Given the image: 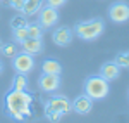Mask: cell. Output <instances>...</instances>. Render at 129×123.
<instances>
[{"mask_svg":"<svg viewBox=\"0 0 129 123\" xmlns=\"http://www.w3.org/2000/svg\"><path fill=\"white\" fill-rule=\"evenodd\" d=\"M12 68L16 73H24V75H29L35 69V56H31L28 52H17L14 57H12Z\"/></svg>","mask_w":129,"mask_h":123,"instance_id":"277c9868","label":"cell"},{"mask_svg":"<svg viewBox=\"0 0 129 123\" xmlns=\"http://www.w3.org/2000/svg\"><path fill=\"white\" fill-rule=\"evenodd\" d=\"M102 78H105L107 82H114V80H117L120 75V68L119 64L115 61H107L102 64V68H100V73H98Z\"/></svg>","mask_w":129,"mask_h":123,"instance_id":"8fae6325","label":"cell"},{"mask_svg":"<svg viewBox=\"0 0 129 123\" xmlns=\"http://www.w3.org/2000/svg\"><path fill=\"white\" fill-rule=\"evenodd\" d=\"M71 102H72V111L76 114H81V116L91 113V109H93V101L89 99L86 94L78 95V97H76L74 101H71Z\"/></svg>","mask_w":129,"mask_h":123,"instance_id":"30bf717a","label":"cell"},{"mask_svg":"<svg viewBox=\"0 0 129 123\" xmlns=\"http://www.w3.org/2000/svg\"><path fill=\"white\" fill-rule=\"evenodd\" d=\"M26 76L28 75H24V73H16L10 89H14V90H28V78Z\"/></svg>","mask_w":129,"mask_h":123,"instance_id":"9a60e30c","label":"cell"},{"mask_svg":"<svg viewBox=\"0 0 129 123\" xmlns=\"http://www.w3.org/2000/svg\"><path fill=\"white\" fill-rule=\"evenodd\" d=\"M38 87L43 92L53 94L60 89V75H50V73H41L40 80H38Z\"/></svg>","mask_w":129,"mask_h":123,"instance_id":"ba28073f","label":"cell"},{"mask_svg":"<svg viewBox=\"0 0 129 123\" xmlns=\"http://www.w3.org/2000/svg\"><path fill=\"white\" fill-rule=\"evenodd\" d=\"M28 24H29V21H28V17H26L22 12L10 19V28H12V30H14V28H26Z\"/></svg>","mask_w":129,"mask_h":123,"instance_id":"2e32d148","label":"cell"},{"mask_svg":"<svg viewBox=\"0 0 129 123\" xmlns=\"http://www.w3.org/2000/svg\"><path fill=\"white\" fill-rule=\"evenodd\" d=\"M0 47H2V40H0Z\"/></svg>","mask_w":129,"mask_h":123,"instance_id":"d4e9b609","label":"cell"},{"mask_svg":"<svg viewBox=\"0 0 129 123\" xmlns=\"http://www.w3.org/2000/svg\"><path fill=\"white\" fill-rule=\"evenodd\" d=\"M21 49L31 56L41 54L43 52V38H26L24 42H21Z\"/></svg>","mask_w":129,"mask_h":123,"instance_id":"7c38bea8","label":"cell"},{"mask_svg":"<svg viewBox=\"0 0 129 123\" xmlns=\"http://www.w3.org/2000/svg\"><path fill=\"white\" fill-rule=\"evenodd\" d=\"M41 73H50V75H60L62 73V66L59 61L55 59H45L41 62Z\"/></svg>","mask_w":129,"mask_h":123,"instance_id":"5bb4252c","label":"cell"},{"mask_svg":"<svg viewBox=\"0 0 129 123\" xmlns=\"http://www.w3.org/2000/svg\"><path fill=\"white\" fill-rule=\"evenodd\" d=\"M0 52L5 56V57H9V59H12L16 54H17V47L14 45V43H2V47H0Z\"/></svg>","mask_w":129,"mask_h":123,"instance_id":"d6986e66","label":"cell"},{"mask_svg":"<svg viewBox=\"0 0 129 123\" xmlns=\"http://www.w3.org/2000/svg\"><path fill=\"white\" fill-rule=\"evenodd\" d=\"M43 5H45L43 0H24V5H22V10H21V12H22L26 17H31V16H36L38 10H40Z\"/></svg>","mask_w":129,"mask_h":123,"instance_id":"4fadbf2b","label":"cell"},{"mask_svg":"<svg viewBox=\"0 0 129 123\" xmlns=\"http://www.w3.org/2000/svg\"><path fill=\"white\" fill-rule=\"evenodd\" d=\"M4 71V66H2V62H0V73Z\"/></svg>","mask_w":129,"mask_h":123,"instance_id":"cb8c5ba5","label":"cell"},{"mask_svg":"<svg viewBox=\"0 0 129 123\" xmlns=\"http://www.w3.org/2000/svg\"><path fill=\"white\" fill-rule=\"evenodd\" d=\"M109 19L115 24H124L129 21V4L127 2H114L109 7Z\"/></svg>","mask_w":129,"mask_h":123,"instance_id":"8992f818","label":"cell"},{"mask_svg":"<svg viewBox=\"0 0 129 123\" xmlns=\"http://www.w3.org/2000/svg\"><path fill=\"white\" fill-rule=\"evenodd\" d=\"M105 31V21L102 17H91L86 21H79L74 26V35L84 42H93L100 38Z\"/></svg>","mask_w":129,"mask_h":123,"instance_id":"7a4b0ae2","label":"cell"},{"mask_svg":"<svg viewBox=\"0 0 129 123\" xmlns=\"http://www.w3.org/2000/svg\"><path fill=\"white\" fill-rule=\"evenodd\" d=\"M114 61L119 64L120 69H129V50H127V52H120V54H117Z\"/></svg>","mask_w":129,"mask_h":123,"instance_id":"ac0fdd59","label":"cell"},{"mask_svg":"<svg viewBox=\"0 0 129 123\" xmlns=\"http://www.w3.org/2000/svg\"><path fill=\"white\" fill-rule=\"evenodd\" d=\"M47 5H50V7H55V9H59V7H62V5H66V2L67 0H43Z\"/></svg>","mask_w":129,"mask_h":123,"instance_id":"603a6c76","label":"cell"},{"mask_svg":"<svg viewBox=\"0 0 129 123\" xmlns=\"http://www.w3.org/2000/svg\"><path fill=\"white\" fill-rule=\"evenodd\" d=\"M43 37V28H41L38 23H33L28 24V38H41Z\"/></svg>","mask_w":129,"mask_h":123,"instance_id":"e0dca14e","label":"cell"},{"mask_svg":"<svg viewBox=\"0 0 129 123\" xmlns=\"http://www.w3.org/2000/svg\"><path fill=\"white\" fill-rule=\"evenodd\" d=\"M60 16H59V9L50 7V5H43L38 10V24L43 30H52L57 23H59Z\"/></svg>","mask_w":129,"mask_h":123,"instance_id":"5b68a950","label":"cell"},{"mask_svg":"<svg viewBox=\"0 0 129 123\" xmlns=\"http://www.w3.org/2000/svg\"><path fill=\"white\" fill-rule=\"evenodd\" d=\"M7 4H9L10 9L21 12V10H22V5H24V0H7Z\"/></svg>","mask_w":129,"mask_h":123,"instance_id":"7402d4cb","label":"cell"},{"mask_svg":"<svg viewBox=\"0 0 129 123\" xmlns=\"http://www.w3.org/2000/svg\"><path fill=\"white\" fill-rule=\"evenodd\" d=\"M72 38H74V31L71 28H67V26H59L52 33V42L55 45H59V47H67L72 42Z\"/></svg>","mask_w":129,"mask_h":123,"instance_id":"9c48e42d","label":"cell"},{"mask_svg":"<svg viewBox=\"0 0 129 123\" xmlns=\"http://www.w3.org/2000/svg\"><path fill=\"white\" fill-rule=\"evenodd\" d=\"M83 92L95 102V101H103L109 95L110 87H109V82L105 78H102L100 75H91L83 83Z\"/></svg>","mask_w":129,"mask_h":123,"instance_id":"3957f363","label":"cell"},{"mask_svg":"<svg viewBox=\"0 0 129 123\" xmlns=\"http://www.w3.org/2000/svg\"><path fill=\"white\" fill-rule=\"evenodd\" d=\"M45 108L53 109V111H57V113H60L64 116V114H69L71 111H72V102H71L66 95L55 94V95H52L48 101L45 102Z\"/></svg>","mask_w":129,"mask_h":123,"instance_id":"52a82bcc","label":"cell"},{"mask_svg":"<svg viewBox=\"0 0 129 123\" xmlns=\"http://www.w3.org/2000/svg\"><path fill=\"white\" fill-rule=\"evenodd\" d=\"M12 33H14V42L21 43V42H24L28 38V26L26 28H14Z\"/></svg>","mask_w":129,"mask_h":123,"instance_id":"ffe728a7","label":"cell"},{"mask_svg":"<svg viewBox=\"0 0 129 123\" xmlns=\"http://www.w3.org/2000/svg\"><path fill=\"white\" fill-rule=\"evenodd\" d=\"M31 104H33V95L28 90H14L10 89L7 95L4 97V106L5 113L9 118L16 121H24L31 116Z\"/></svg>","mask_w":129,"mask_h":123,"instance_id":"6da1fadb","label":"cell"},{"mask_svg":"<svg viewBox=\"0 0 129 123\" xmlns=\"http://www.w3.org/2000/svg\"><path fill=\"white\" fill-rule=\"evenodd\" d=\"M45 118H47L48 121L57 123V121H60L62 114H60V113H57V111H53V109H48V108H45Z\"/></svg>","mask_w":129,"mask_h":123,"instance_id":"44dd1931","label":"cell"}]
</instances>
